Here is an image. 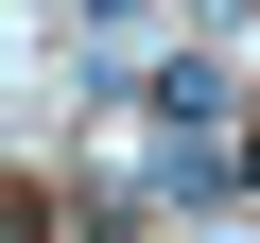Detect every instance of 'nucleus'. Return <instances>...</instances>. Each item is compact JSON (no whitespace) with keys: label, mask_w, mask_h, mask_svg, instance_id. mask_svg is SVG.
I'll return each mask as SVG.
<instances>
[{"label":"nucleus","mask_w":260,"mask_h":243,"mask_svg":"<svg viewBox=\"0 0 260 243\" xmlns=\"http://www.w3.org/2000/svg\"><path fill=\"white\" fill-rule=\"evenodd\" d=\"M87 18H104V35H121V18H156V0H87Z\"/></svg>","instance_id":"1"},{"label":"nucleus","mask_w":260,"mask_h":243,"mask_svg":"<svg viewBox=\"0 0 260 243\" xmlns=\"http://www.w3.org/2000/svg\"><path fill=\"white\" fill-rule=\"evenodd\" d=\"M243 174H260V122H243Z\"/></svg>","instance_id":"2"}]
</instances>
